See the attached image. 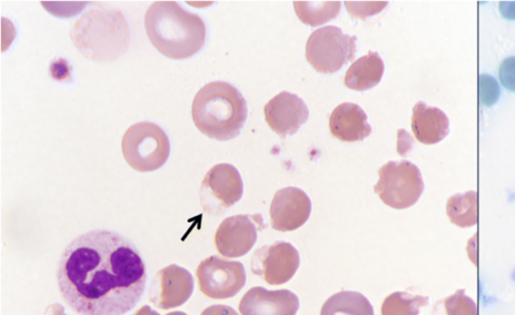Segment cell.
Returning a JSON list of instances; mask_svg holds the SVG:
<instances>
[{
  "mask_svg": "<svg viewBox=\"0 0 515 315\" xmlns=\"http://www.w3.org/2000/svg\"><path fill=\"white\" fill-rule=\"evenodd\" d=\"M300 254L289 242H276L257 250L252 259V271L270 285L290 281L300 268Z\"/></svg>",
  "mask_w": 515,
  "mask_h": 315,
  "instance_id": "obj_11",
  "label": "cell"
},
{
  "mask_svg": "<svg viewBox=\"0 0 515 315\" xmlns=\"http://www.w3.org/2000/svg\"><path fill=\"white\" fill-rule=\"evenodd\" d=\"M171 142L161 126L140 122L129 127L122 140L124 159L133 170L151 173L162 169L170 159Z\"/></svg>",
  "mask_w": 515,
  "mask_h": 315,
  "instance_id": "obj_5",
  "label": "cell"
},
{
  "mask_svg": "<svg viewBox=\"0 0 515 315\" xmlns=\"http://www.w3.org/2000/svg\"><path fill=\"white\" fill-rule=\"evenodd\" d=\"M265 228L262 215H236L222 222L215 235L216 250L227 258L243 257L258 240V233Z\"/></svg>",
  "mask_w": 515,
  "mask_h": 315,
  "instance_id": "obj_10",
  "label": "cell"
},
{
  "mask_svg": "<svg viewBox=\"0 0 515 315\" xmlns=\"http://www.w3.org/2000/svg\"><path fill=\"white\" fill-rule=\"evenodd\" d=\"M346 8L353 18H368L379 14L388 5V3H345Z\"/></svg>",
  "mask_w": 515,
  "mask_h": 315,
  "instance_id": "obj_25",
  "label": "cell"
},
{
  "mask_svg": "<svg viewBox=\"0 0 515 315\" xmlns=\"http://www.w3.org/2000/svg\"><path fill=\"white\" fill-rule=\"evenodd\" d=\"M300 309V300L294 292L259 287L247 291L239 305L242 315H296Z\"/></svg>",
  "mask_w": 515,
  "mask_h": 315,
  "instance_id": "obj_15",
  "label": "cell"
},
{
  "mask_svg": "<svg viewBox=\"0 0 515 315\" xmlns=\"http://www.w3.org/2000/svg\"><path fill=\"white\" fill-rule=\"evenodd\" d=\"M430 299L407 292H394L386 298L381 309L382 315H419Z\"/></svg>",
  "mask_w": 515,
  "mask_h": 315,
  "instance_id": "obj_22",
  "label": "cell"
},
{
  "mask_svg": "<svg viewBox=\"0 0 515 315\" xmlns=\"http://www.w3.org/2000/svg\"><path fill=\"white\" fill-rule=\"evenodd\" d=\"M264 113L271 130L282 139L293 135L310 118L309 107L299 96L281 92L265 105Z\"/></svg>",
  "mask_w": 515,
  "mask_h": 315,
  "instance_id": "obj_14",
  "label": "cell"
},
{
  "mask_svg": "<svg viewBox=\"0 0 515 315\" xmlns=\"http://www.w3.org/2000/svg\"><path fill=\"white\" fill-rule=\"evenodd\" d=\"M330 128L335 139L344 142H363L373 131L368 115L361 106L351 102L335 108L331 115Z\"/></svg>",
  "mask_w": 515,
  "mask_h": 315,
  "instance_id": "obj_16",
  "label": "cell"
},
{
  "mask_svg": "<svg viewBox=\"0 0 515 315\" xmlns=\"http://www.w3.org/2000/svg\"><path fill=\"white\" fill-rule=\"evenodd\" d=\"M165 315H187V314L184 313V312H182V311H173V312H171V313H167Z\"/></svg>",
  "mask_w": 515,
  "mask_h": 315,
  "instance_id": "obj_31",
  "label": "cell"
},
{
  "mask_svg": "<svg viewBox=\"0 0 515 315\" xmlns=\"http://www.w3.org/2000/svg\"><path fill=\"white\" fill-rule=\"evenodd\" d=\"M358 37L345 35L342 29L329 26L317 29L307 41V61L321 74H334L354 60Z\"/></svg>",
  "mask_w": 515,
  "mask_h": 315,
  "instance_id": "obj_6",
  "label": "cell"
},
{
  "mask_svg": "<svg viewBox=\"0 0 515 315\" xmlns=\"http://www.w3.org/2000/svg\"><path fill=\"white\" fill-rule=\"evenodd\" d=\"M194 291V280L192 273L173 264L155 275L150 299L156 308L166 310L182 307L192 298Z\"/></svg>",
  "mask_w": 515,
  "mask_h": 315,
  "instance_id": "obj_12",
  "label": "cell"
},
{
  "mask_svg": "<svg viewBox=\"0 0 515 315\" xmlns=\"http://www.w3.org/2000/svg\"><path fill=\"white\" fill-rule=\"evenodd\" d=\"M311 200L304 191L289 186L277 192L271 204L272 227L279 232H292L310 220Z\"/></svg>",
  "mask_w": 515,
  "mask_h": 315,
  "instance_id": "obj_13",
  "label": "cell"
},
{
  "mask_svg": "<svg viewBox=\"0 0 515 315\" xmlns=\"http://www.w3.org/2000/svg\"><path fill=\"white\" fill-rule=\"evenodd\" d=\"M295 12L300 21L307 26H317L332 21L339 16L341 2L294 3Z\"/></svg>",
  "mask_w": 515,
  "mask_h": 315,
  "instance_id": "obj_21",
  "label": "cell"
},
{
  "mask_svg": "<svg viewBox=\"0 0 515 315\" xmlns=\"http://www.w3.org/2000/svg\"><path fill=\"white\" fill-rule=\"evenodd\" d=\"M145 29L152 44L163 56L184 60L205 47L206 26L204 19L187 12L176 2H156L144 17Z\"/></svg>",
  "mask_w": 515,
  "mask_h": 315,
  "instance_id": "obj_2",
  "label": "cell"
},
{
  "mask_svg": "<svg viewBox=\"0 0 515 315\" xmlns=\"http://www.w3.org/2000/svg\"><path fill=\"white\" fill-rule=\"evenodd\" d=\"M44 315H68L62 304L54 303L48 307Z\"/></svg>",
  "mask_w": 515,
  "mask_h": 315,
  "instance_id": "obj_29",
  "label": "cell"
},
{
  "mask_svg": "<svg viewBox=\"0 0 515 315\" xmlns=\"http://www.w3.org/2000/svg\"><path fill=\"white\" fill-rule=\"evenodd\" d=\"M500 96L499 83L493 77L481 75L479 77V100L485 106H492L498 102Z\"/></svg>",
  "mask_w": 515,
  "mask_h": 315,
  "instance_id": "obj_24",
  "label": "cell"
},
{
  "mask_svg": "<svg viewBox=\"0 0 515 315\" xmlns=\"http://www.w3.org/2000/svg\"><path fill=\"white\" fill-rule=\"evenodd\" d=\"M384 73V63L378 53L370 52L355 61L344 78L345 86L355 91H366L379 85Z\"/></svg>",
  "mask_w": 515,
  "mask_h": 315,
  "instance_id": "obj_18",
  "label": "cell"
},
{
  "mask_svg": "<svg viewBox=\"0 0 515 315\" xmlns=\"http://www.w3.org/2000/svg\"><path fill=\"white\" fill-rule=\"evenodd\" d=\"M478 200L477 192L455 194L447 204L450 221L460 228H469L478 221Z\"/></svg>",
  "mask_w": 515,
  "mask_h": 315,
  "instance_id": "obj_20",
  "label": "cell"
},
{
  "mask_svg": "<svg viewBox=\"0 0 515 315\" xmlns=\"http://www.w3.org/2000/svg\"><path fill=\"white\" fill-rule=\"evenodd\" d=\"M192 115L203 134L212 140L226 142L240 135L247 118V105L234 85L215 81L197 92Z\"/></svg>",
  "mask_w": 515,
  "mask_h": 315,
  "instance_id": "obj_3",
  "label": "cell"
},
{
  "mask_svg": "<svg viewBox=\"0 0 515 315\" xmlns=\"http://www.w3.org/2000/svg\"><path fill=\"white\" fill-rule=\"evenodd\" d=\"M200 289L212 299H227L236 297L246 285L247 274L241 262L211 256L196 270Z\"/></svg>",
  "mask_w": 515,
  "mask_h": 315,
  "instance_id": "obj_8",
  "label": "cell"
},
{
  "mask_svg": "<svg viewBox=\"0 0 515 315\" xmlns=\"http://www.w3.org/2000/svg\"><path fill=\"white\" fill-rule=\"evenodd\" d=\"M374 192L395 210L411 208L423 194L425 184L419 167L408 161L390 162L379 170Z\"/></svg>",
  "mask_w": 515,
  "mask_h": 315,
  "instance_id": "obj_7",
  "label": "cell"
},
{
  "mask_svg": "<svg viewBox=\"0 0 515 315\" xmlns=\"http://www.w3.org/2000/svg\"><path fill=\"white\" fill-rule=\"evenodd\" d=\"M201 315H239V313L227 305L217 304L205 309Z\"/></svg>",
  "mask_w": 515,
  "mask_h": 315,
  "instance_id": "obj_27",
  "label": "cell"
},
{
  "mask_svg": "<svg viewBox=\"0 0 515 315\" xmlns=\"http://www.w3.org/2000/svg\"><path fill=\"white\" fill-rule=\"evenodd\" d=\"M244 194L242 175L229 163L216 164L202 184L201 200L205 212L219 215L240 202Z\"/></svg>",
  "mask_w": 515,
  "mask_h": 315,
  "instance_id": "obj_9",
  "label": "cell"
},
{
  "mask_svg": "<svg viewBox=\"0 0 515 315\" xmlns=\"http://www.w3.org/2000/svg\"><path fill=\"white\" fill-rule=\"evenodd\" d=\"M443 304L446 315H478L477 303L464 290H458L446 299Z\"/></svg>",
  "mask_w": 515,
  "mask_h": 315,
  "instance_id": "obj_23",
  "label": "cell"
},
{
  "mask_svg": "<svg viewBox=\"0 0 515 315\" xmlns=\"http://www.w3.org/2000/svg\"><path fill=\"white\" fill-rule=\"evenodd\" d=\"M412 130L421 143L436 144L449 134V118L439 108L418 102L413 110Z\"/></svg>",
  "mask_w": 515,
  "mask_h": 315,
  "instance_id": "obj_17",
  "label": "cell"
},
{
  "mask_svg": "<svg viewBox=\"0 0 515 315\" xmlns=\"http://www.w3.org/2000/svg\"><path fill=\"white\" fill-rule=\"evenodd\" d=\"M134 315H161L154 310H152L150 305H144L140 310H138Z\"/></svg>",
  "mask_w": 515,
  "mask_h": 315,
  "instance_id": "obj_30",
  "label": "cell"
},
{
  "mask_svg": "<svg viewBox=\"0 0 515 315\" xmlns=\"http://www.w3.org/2000/svg\"><path fill=\"white\" fill-rule=\"evenodd\" d=\"M58 289L81 315H124L143 298L147 269L142 255L124 236L108 230L81 235L58 261Z\"/></svg>",
  "mask_w": 515,
  "mask_h": 315,
  "instance_id": "obj_1",
  "label": "cell"
},
{
  "mask_svg": "<svg viewBox=\"0 0 515 315\" xmlns=\"http://www.w3.org/2000/svg\"><path fill=\"white\" fill-rule=\"evenodd\" d=\"M321 315H374V310L363 294L345 290L326 300Z\"/></svg>",
  "mask_w": 515,
  "mask_h": 315,
  "instance_id": "obj_19",
  "label": "cell"
},
{
  "mask_svg": "<svg viewBox=\"0 0 515 315\" xmlns=\"http://www.w3.org/2000/svg\"><path fill=\"white\" fill-rule=\"evenodd\" d=\"M500 11L505 18L515 19V3H501Z\"/></svg>",
  "mask_w": 515,
  "mask_h": 315,
  "instance_id": "obj_28",
  "label": "cell"
},
{
  "mask_svg": "<svg viewBox=\"0 0 515 315\" xmlns=\"http://www.w3.org/2000/svg\"><path fill=\"white\" fill-rule=\"evenodd\" d=\"M500 82L508 90L515 92V57L505 58L499 68Z\"/></svg>",
  "mask_w": 515,
  "mask_h": 315,
  "instance_id": "obj_26",
  "label": "cell"
},
{
  "mask_svg": "<svg viewBox=\"0 0 515 315\" xmlns=\"http://www.w3.org/2000/svg\"><path fill=\"white\" fill-rule=\"evenodd\" d=\"M71 38L87 58L112 62L123 56L131 44V28L119 9H93L75 24Z\"/></svg>",
  "mask_w": 515,
  "mask_h": 315,
  "instance_id": "obj_4",
  "label": "cell"
}]
</instances>
